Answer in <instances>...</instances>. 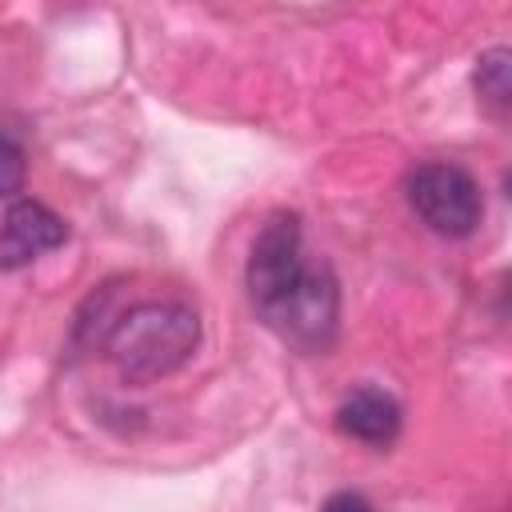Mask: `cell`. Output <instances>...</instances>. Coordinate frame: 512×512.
<instances>
[{
    "label": "cell",
    "instance_id": "cell-1",
    "mask_svg": "<svg viewBox=\"0 0 512 512\" xmlns=\"http://www.w3.org/2000/svg\"><path fill=\"white\" fill-rule=\"evenodd\" d=\"M248 300L256 316L300 352H324L336 340L340 284L328 264L304 260V236L292 212L264 220L248 256Z\"/></svg>",
    "mask_w": 512,
    "mask_h": 512
},
{
    "label": "cell",
    "instance_id": "cell-2",
    "mask_svg": "<svg viewBox=\"0 0 512 512\" xmlns=\"http://www.w3.org/2000/svg\"><path fill=\"white\" fill-rule=\"evenodd\" d=\"M200 344V316L180 300H144L108 332V360L120 380L148 384L176 372Z\"/></svg>",
    "mask_w": 512,
    "mask_h": 512
},
{
    "label": "cell",
    "instance_id": "cell-3",
    "mask_svg": "<svg viewBox=\"0 0 512 512\" xmlns=\"http://www.w3.org/2000/svg\"><path fill=\"white\" fill-rule=\"evenodd\" d=\"M408 204L432 232L452 236V240L472 236L484 216L480 184L472 180V172H464L460 164H448V160L420 164L408 176Z\"/></svg>",
    "mask_w": 512,
    "mask_h": 512
},
{
    "label": "cell",
    "instance_id": "cell-4",
    "mask_svg": "<svg viewBox=\"0 0 512 512\" xmlns=\"http://www.w3.org/2000/svg\"><path fill=\"white\" fill-rule=\"evenodd\" d=\"M68 236L64 220L40 200H12L0 224V268H24L36 256L60 248Z\"/></svg>",
    "mask_w": 512,
    "mask_h": 512
},
{
    "label": "cell",
    "instance_id": "cell-5",
    "mask_svg": "<svg viewBox=\"0 0 512 512\" xmlns=\"http://www.w3.org/2000/svg\"><path fill=\"white\" fill-rule=\"evenodd\" d=\"M336 428L360 444H392L400 432V404L380 392V388H356L340 408H336Z\"/></svg>",
    "mask_w": 512,
    "mask_h": 512
},
{
    "label": "cell",
    "instance_id": "cell-6",
    "mask_svg": "<svg viewBox=\"0 0 512 512\" xmlns=\"http://www.w3.org/2000/svg\"><path fill=\"white\" fill-rule=\"evenodd\" d=\"M508 48H492L476 60V72H472V84H476V96L480 104L496 116V120H508V108H512V80H508Z\"/></svg>",
    "mask_w": 512,
    "mask_h": 512
},
{
    "label": "cell",
    "instance_id": "cell-7",
    "mask_svg": "<svg viewBox=\"0 0 512 512\" xmlns=\"http://www.w3.org/2000/svg\"><path fill=\"white\" fill-rule=\"evenodd\" d=\"M24 184V152L12 136L0 132V196H16Z\"/></svg>",
    "mask_w": 512,
    "mask_h": 512
},
{
    "label": "cell",
    "instance_id": "cell-8",
    "mask_svg": "<svg viewBox=\"0 0 512 512\" xmlns=\"http://www.w3.org/2000/svg\"><path fill=\"white\" fill-rule=\"evenodd\" d=\"M328 508H368V500H364V496H356V492H340V496H332V500H328Z\"/></svg>",
    "mask_w": 512,
    "mask_h": 512
}]
</instances>
